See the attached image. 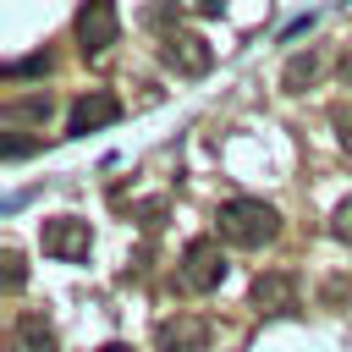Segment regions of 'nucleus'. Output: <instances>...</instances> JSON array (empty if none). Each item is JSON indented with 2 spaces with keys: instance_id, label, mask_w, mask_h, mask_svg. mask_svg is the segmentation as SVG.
<instances>
[{
  "instance_id": "obj_20",
  "label": "nucleus",
  "mask_w": 352,
  "mask_h": 352,
  "mask_svg": "<svg viewBox=\"0 0 352 352\" xmlns=\"http://www.w3.org/2000/svg\"><path fill=\"white\" fill-rule=\"evenodd\" d=\"M99 352H132V346H126V341H104Z\"/></svg>"
},
{
  "instance_id": "obj_1",
  "label": "nucleus",
  "mask_w": 352,
  "mask_h": 352,
  "mask_svg": "<svg viewBox=\"0 0 352 352\" xmlns=\"http://www.w3.org/2000/svg\"><path fill=\"white\" fill-rule=\"evenodd\" d=\"M214 226L231 248H264L280 236V209L264 204V198H226L214 209Z\"/></svg>"
},
{
  "instance_id": "obj_8",
  "label": "nucleus",
  "mask_w": 352,
  "mask_h": 352,
  "mask_svg": "<svg viewBox=\"0 0 352 352\" xmlns=\"http://www.w3.org/2000/svg\"><path fill=\"white\" fill-rule=\"evenodd\" d=\"M154 346L160 352H204L209 346V319L204 314H170L154 324Z\"/></svg>"
},
{
  "instance_id": "obj_5",
  "label": "nucleus",
  "mask_w": 352,
  "mask_h": 352,
  "mask_svg": "<svg viewBox=\"0 0 352 352\" xmlns=\"http://www.w3.org/2000/svg\"><path fill=\"white\" fill-rule=\"evenodd\" d=\"M160 60H165L176 77H204V72L214 66V50H209V38H204V33L170 28V33H165V44H160Z\"/></svg>"
},
{
  "instance_id": "obj_14",
  "label": "nucleus",
  "mask_w": 352,
  "mask_h": 352,
  "mask_svg": "<svg viewBox=\"0 0 352 352\" xmlns=\"http://www.w3.org/2000/svg\"><path fill=\"white\" fill-rule=\"evenodd\" d=\"M330 126H336L341 148H352V99H336V104H330Z\"/></svg>"
},
{
  "instance_id": "obj_19",
  "label": "nucleus",
  "mask_w": 352,
  "mask_h": 352,
  "mask_svg": "<svg viewBox=\"0 0 352 352\" xmlns=\"http://www.w3.org/2000/svg\"><path fill=\"white\" fill-rule=\"evenodd\" d=\"M220 6H226V0H198V11H204V16H214Z\"/></svg>"
},
{
  "instance_id": "obj_9",
  "label": "nucleus",
  "mask_w": 352,
  "mask_h": 352,
  "mask_svg": "<svg viewBox=\"0 0 352 352\" xmlns=\"http://www.w3.org/2000/svg\"><path fill=\"white\" fill-rule=\"evenodd\" d=\"M11 352H60V341H55V324H50L38 308L16 314V324H11Z\"/></svg>"
},
{
  "instance_id": "obj_10",
  "label": "nucleus",
  "mask_w": 352,
  "mask_h": 352,
  "mask_svg": "<svg viewBox=\"0 0 352 352\" xmlns=\"http://www.w3.org/2000/svg\"><path fill=\"white\" fill-rule=\"evenodd\" d=\"M55 116V99L38 88V94H22V99H6L0 104V121L11 126V132H22V126H44Z\"/></svg>"
},
{
  "instance_id": "obj_18",
  "label": "nucleus",
  "mask_w": 352,
  "mask_h": 352,
  "mask_svg": "<svg viewBox=\"0 0 352 352\" xmlns=\"http://www.w3.org/2000/svg\"><path fill=\"white\" fill-rule=\"evenodd\" d=\"M341 82H346V88H352V50H346V55H341Z\"/></svg>"
},
{
  "instance_id": "obj_11",
  "label": "nucleus",
  "mask_w": 352,
  "mask_h": 352,
  "mask_svg": "<svg viewBox=\"0 0 352 352\" xmlns=\"http://www.w3.org/2000/svg\"><path fill=\"white\" fill-rule=\"evenodd\" d=\"M319 72H324V55H319V50H297V55L286 60V72H280V88H286V94H302Z\"/></svg>"
},
{
  "instance_id": "obj_2",
  "label": "nucleus",
  "mask_w": 352,
  "mask_h": 352,
  "mask_svg": "<svg viewBox=\"0 0 352 352\" xmlns=\"http://www.w3.org/2000/svg\"><path fill=\"white\" fill-rule=\"evenodd\" d=\"M176 280H182L187 292H214V286L226 280V253H220V242H214V236H192V242L182 248Z\"/></svg>"
},
{
  "instance_id": "obj_17",
  "label": "nucleus",
  "mask_w": 352,
  "mask_h": 352,
  "mask_svg": "<svg viewBox=\"0 0 352 352\" xmlns=\"http://www.w3.org/2000/svg\"><path fill=\"white\" fill-rule=\"evenodd\" d=\"M308 28H314V11H308V16H297V22H292V28H286V33H280V38H286V44H292V38H302V33H308Z\"/></svg>"
},
{
  "instance_id": "obj_7",
  "label": "nucleus",
  "mask_w": 352,
  "mask_h": 352,
  "mask_svg": "<svg viewBox=\"0 0 352 352\" xmlns=\"http://www.w3.org/2000/svg\"><path fill=\"white\" fill-rule=\"evenodd\" d=\"M253 308L258 314H270V319H280V314H297V275L292 270H264V275H253Z\"/></svg>"
},
{
  "instance_id": "obj_4",
  "label": "nucleus",
  "mask_w": 352,
  "mask_h": 352,
  "mask_svg": "<svg viewBox=\"0 0 352 352\" xmlns=\"http://www.w3.org/2000/svg\"><path fill=\"white\" fill-rule=\"evenodd\" d=\"M38 242H44L50 258H60V264H82L88 248H94V231H88V220H77V214H55V220L38 226Z\"/></svg>"
},
{
  "instance_id": "obj_3",
  "label": "nucleus",
  "mask_w": 352,
  "mask_h": 352,
  "mask_svg": "<svg viewBox=\"0 0 352 352\" xmlns=\"http://www.w3.org/2000/svg\"><path fill=\"white\" fill-rule=\"evenodd\" d=\"M116 38H121L116 0H82L77 6V50H82V60H99Z\"/></svg>"
},
{
  "instance_id": "obj_13",
  "label": "nucleus",
  "mask_w": 352,
  "mask_h": 352,
  "mask_svg": "<svg viewBox=\"0 0 352 352\" xmlns=\"http://www.w3.org/2000/svg\"><path fill=\"white\" fill-rule=\"evenodd\" d=\"M0 286H6V297H16V292L28 286V264H22V253H16V248H6V253H0Z\"/></svg>"
},
{
  "instance_id": "obj_15",
  "label": "nucleus",
  "mask_w": 352,
  "mask_h": 352,
  "mask_svg": "<svg viewBox=\"0 0 352 352\" xmlns=\"http://www.w3.org/2000/svg\"><path fill=\"white\" fill-rule=\"evenodd\" d=\"M330 236H336V242H346V248H352V198H341V204H336V209H330Z\"/></svg>"
},
{
  "instance_id": "obj_12",
  "label": "nucleus",
  "mask_w": 352,
  "mask_h": 352,
  "mask_svg": "<svg viewBox=\"0 0 352 352\" xmlns=\"http://www.w3.org/2000/svg\"><path fill=\"white\" fill-rule=\"evenodd\" d=\"M50 66H55V60H50V50H33V55H22V60H6V66H0V77H6V82H22V77H50Z\"/></svg>"
},
{
  "instance_id": "obj_16",
  "label": "nucleus",
  "mask_w": 352,
  "mask_h": 352,
  "mask_svg": "<svg viewBox=\"0 0 352 352\" xmlns=\"http://www.w3.org/2000/svg\"><path fill=\"white\" fill-rule=\"evenodd\" d=\"M22 154H33V138H22V132H11V138H6V165H16Z\"/></svg>"
},
{
  "instance_id": "obj_6",
  "label": "nucleus",
  "mask_w": 352,
  "mask_h": 352,
  "mask_svg": "<svg viewBox=\"0 0 352 352\" xmlns=\"http://www.w3.org/2000/svg\"><path fill=\"white\" fill-rule=\"evenodd\" d=\"M110 121H121V99H116L110 88H88V94H77L72 110H66V138H88V132H99V126H110Z\"/></svg>"
}]
</instances>
